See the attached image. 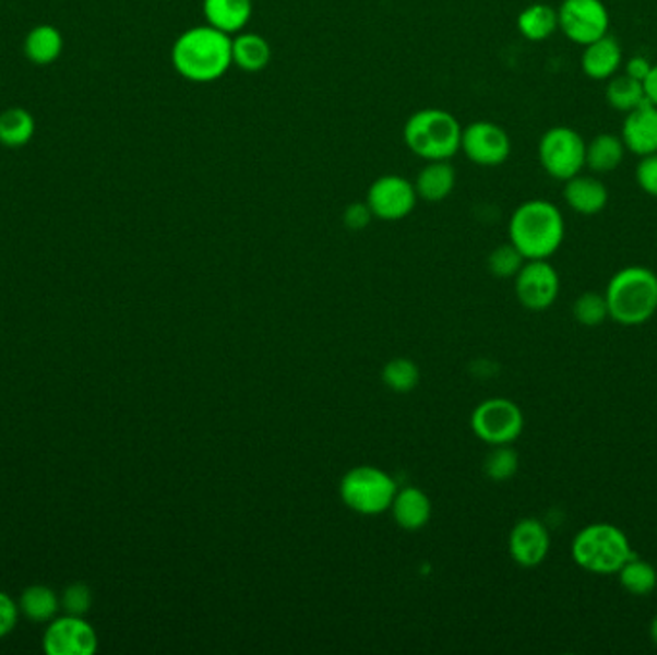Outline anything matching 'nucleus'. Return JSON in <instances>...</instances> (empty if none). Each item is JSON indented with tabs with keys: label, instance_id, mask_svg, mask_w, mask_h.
<instances>
[{
	"label": "nucleus",
	"instance_id": "obj_1",
	"mask_svg": "<svg viewBox=\"0 0 657 655\" xmlns=\"http://www.w3.org/2000/svg\"><path fill=\"white\" fill-rule=\"evenodd\" d=\"M171 64L183 80L214 83L232 66L231 37L212 25H194L181 33L171 47Z\"/></svg>",
	"mask_w": 657,
	"mask_h": 655
},
{
	"label": "nucleus",
	"instance_id": "obj_2",
	"mask_svg": "<svg viewBox=\"0 0 657 655\" xmlns=\"http://www.w3.org/2000/svg\"><path fill=\"white\" fill-rule=\"evenodd\" d=\"M565 237V222L558 206L548 200H529L510 219V242L525 260H548Z\"/></svg>",
	"mask_w": 657,
	"mask_h": 655
},
{
	"label": "nucleus",
	"instance_id": "obj_3",
	"mask_svg": "<svg viewBox=\"0 0 657 655\" xmlns=\"http://www.w3.org/2000/svg\"><path fill=\"white\" fill-rule=\"evenodd\" d=\"M609 318L619 325L636 327L657 312V275L641 265L616 273L606 288Z\"/></svg>",
	"mask_w": 657,
	"mask_h": 655
},
{
	"label": "nucleus",
	"instance_id": "obj_4",
	"mask_svg": "<svg viewBox=\"0 0 657 655\" xmlns=\"http://www.w3.org/2000/svg\"><path fill=\"white\" fill-rule=\"evenodd\" d=\"M462 129L456 116L449 110L423 108L406 121L404 143L409 153L421 160H452L459 153Z\"/></svg>",
	"mask_w": 657,
	"mask_h": 655
},
{
	"label": "nucleus",
	"instance_id": "obj_5",
	"mask_svg": "<svg viewBox=\"0 0 657 655\" xmlns=\"http://www.w3.org/2000/svg\"><path fill=\"white\" fill-rule=\"evenodd\" d=\"M571 553L578 568L588 573L611 575L633 558L634 550L621 528L609 523H594L578 531Z\"/></svg>",
	"mask_w": 657,
	"mask_h": 655
},
{
	"label": "nucleus",
	"instance_id": "obj_6",
	"mask_svg": "<svg viewBox=\"0 0 657 655\" xmlns=\"http://www.w3.org/2000/svg\"><path fill=\"white\" fill-rule=\"evenodd\" d=\"M341 500L360 515H379L391 510L398 487L389 473L373 465H358L341 480Z\"/></svg>",
	"mask_w": 657,
	"mask_h": 655
},
{
	"label": "nucleus",
	"instance_id": "obj_7",
	"mask_svg": "<svg viewBox=\"0 0 657 655\" xmlns=\"http://www.w3.org/2000/svg\"><path fill=\"white\" fill-rule=\"evenodd\" d=\"M538 158L548 176L570 181L586 166V143L575 129H548L538 143Z\"/></svg>",
	"mask_w": 657,
	"mask_h": 655
},
{
	"label": "nucleus",
	"instance_id": "obj_8",
	"mask_svg": "<svg viewBox=\"0 0 657 655\" xmlns=\"http://www.w3.org/2000/svg\"><path fill=\"white\" fill-rule=\"evenodd\" d=\"M525 427L523 412L515 402L507 398H490L474 409L471 429L477 439L490 446L512 444L519 439Z\"/></svg>",
	"mask_w": 657,
	"mask_h": 655
},
{
	"label": "nucleus",
	"instance_id": "obj_9",
	"mask_svg": "<svg viewBox=\"0 0 657 655\" xmlns=\"http://www.w3.org/2000/svg\"><path fill=\"white\" fill-rule=\"evenodd\" d=\"M558 22L568 39L586 47L608 35L609 12L601 0H563Z\"/></svg>",
	"mask_w": 657,
	"mask_h": 655
},
{
	"label": "nucleus",
	"instance_id": "obj_10",
	"mask_svg": "<svg viewBox=\"0 0 657 655\" xmlns=\"http://www.w3.org/2000/svg\"><path fill=\"white\" fill-rule=\"evenodd\" d=\"M43 650L49 655L97 654L98 634L85 617H55L43 634Z\"/></svg>",
	"mask_w": 657,
	"mask_h": 655
},
{
	"label": "nucleus",
	"instance_id": "obj_11",
	"mask_svg": "<svg viewBox=\"0 0 657 655\" xmlns=\"http://www.w3.org/2000/svg\"><path fill=\"white\" fill-rule=\"evenodd\" d=\"M459 151H464L467 160L482 168H494L504 164L512 154V141L494 121H474L462 129Z\"/></svg>",
	"mask_w": 657,
	"mask_h": 655
},
{
	"label": "nucleus",
	"instance_id": "obj_12",
	"mask_svg": "<svg viewBox=\"0 0 657 655\" xmlns=\"http://www.w3.org/2000/svg\"><path fill=\"white\" fill-rule=\"evenodd\" d=\"M417 196L416 187L406 177L402 176H381L373 183L369 184L368 202L369 209L373 212V217L381 222H401L408 217L416 209Z\"/></svg>",
	"mask_w": 657,
	"mask_h": 655
},
{
	"label": "nucleus",
	"instance_id": "obj_13",
	"mask_svg": "<svg viewBox=\"0 0 657 655\" xmlns=\"http://www.w3.org/2000/svg\"><path fill=\"white\" fill-rule=\"evenodd\" d=\"M513 279L517 300L533 312L548 310L560 295V275L548 260H527Z\"/></svg>",
	"mask_w": 657,
	"mask_h": 655
},
{
	"label": "nucleus",
	"instance_id": "obj_14",
	"mask_svg": "<svg viewBox=\"0 0 657 655\" xmlns=\"http://www.w3.org/2000/svg\"><path fill=\"white\" fill-rule=\"evenodd\" d=\"M550 533L542 521L527 520L517 521L510 533V556L519 568H538L546 560L550 551Z\"/></svg>",
	"mask_w": 657,
	"mask_h": 655
},
{
	"label": "nucleus",
	"instance_id": "obj_15",
	"mask_svg": "<svg viewBox=\"0 0 657 655\" xmlns=\"http://www.w3.org/2000/svg\"><path fill=\"white\" fill-rule=\"evenodd\" d=\"M623 143L631 153L642 158L657 153V106L652 105L648 98L626 114Z\"/></svg>",
	"mask_w": 657,
	"mask_h": 655
},
{
	"label": "nucleus",
	"instance_id": "obj_16",
	"mask_svg": "<svg viewBox=\"0 0 657 655\" xmlns=\"http://www.w3.org/2000/svg\"><path fill=\"white\" fill-rule=\"evenodd\" d=\"M202 12L206 24L232 37L247 29L254 4L252 0H202Z\"/></svg>",
	"mask_w": 657,
	"mask_h": 655
},
{
	"label": "nucleus",
	"instance_id": "obj_17",
	"mask_svg": "<svg viewBox=\"0 0 657 655\" xmlns=\"http://www.w3.org/2000/svg\"><path fill=\"white\" fill-rule=\"evenodd\" d=\"M391 512L398 527L404 531H419L431 520L433 505L421 488L406 487L394 496Z\"/></svg>",
	"mask_w": 657,
	"mask_h": 655
},
{
	"label": "nucleus",
	"instance_id": "obj_18",
	"mask_svg": "<svg viewBox=\"0 0 657 655\" xmlns=\"http://www.w3.org/2000/svg\"><path fill=\"white\" fill-rule=\"evenodd\" d=\"M563 199L577 214L596 216V214H600L601 210L606 209L609 192L600 179L578 174V176L573 177L570 181H565Z\"/></svg>",
	"mask_w": 657,
	"mask_h": 655
},
{
	"label": "nucleus",
	"instance_id": "obj_19",
	"mask_svg": "<svg viewBox=\"0 0 657 655\" xmlns=\"http://www.w3.org/2000/svg\"><path fill=\"white\" fill-rule=\"evenodd\" d=\"M231 58L241 72H264L272 62V45L260 33H237L231 37Z\"/></svg>",
	"mask_w": 657,
	"mask_h": 655
},
{
	"label": "nucleus",
	"instance_id": "obj_20",
	"mask_svg": "<svg viewBox=\"0 0 657 655\" xmlns=\"http://www.w3.org/2000/svg\"><path fill=\"white\" fill-rule=\"evenodd\" d=\"M414 187L419 199L426 200L429 204H439L442 200L449 199L454 191L456 169L450 160L427 162L426 168L417 174Z\"/></svg>",
	"mask_w": 657,
	"mask_h": 655
},
{
	"label": "nucleus",
	"instance_id": "obj_21",
	"mask_svg": "<svg viewBox=\"0 0 657 655\" xmlns=\"http://www.w3.org/2000/svg\"><path fill=\"white\" fill-rule=\"evenodd\" d=\"M621 62H623L621 45H619L618 39H613L609 35H604L601 39L586 45L583 58H581L583 72L590 80H609V78H613V73L618 72Z\"/></svg>",
	"mask_w": 657,
	"mask_h": 655
},
{
	"label": "nucleus",
	"instance_id": "obj_22",
	"mask_svg": "<svg viewBox=\"0 0 657 655\" xmlns=\"http://www.w3.org/2000/svg\"><path fill=\"white\" fill-rule=\"evenodd\" d=\"M60 598L57 592L45 584H33L27 586L20 596V614L32 619L33 623H49L58 616Z\"/></svg>",
	"mask_w": 657,
	"mask_h": 655
},
{
	"label": "nucleus",
	"instance_id": "obj_23",
	"mask_svg": "<svg viewBox=\"0 0 657 655\" xmlns=\"http://www.w3.org/2000/svg\"><path fill=\"white\" fill-rule=\"evenodd\" d=\"M625 143L616 135H598L593 143L586 144V166L594 174H609L616 171L625 158Z\"/></svg>",
	"mask_w": 657,
	"mask_h": 655
},
{
	"label": "nucleus",
	"instance_id": "obj_24",
	"mask_svg": "<svg viewBox=\"0 0 657 655\" xmlns=\"http://www.w3.org/2000/svg\"><path fill=\"white\" fill-rule=\"evenodd\" d=\"M62 35L52 25H39L25 37V55L35 64H52L62 55Z\"/></svg>",
	"mask_w": 657,
	"mask_h": 655
},
{
	"label": "nucleus",
	"instance_id": "obj_25",
	"mask_svg": "<svg viewBox=\"0 0 657 655\" xmlns=\"http://www.w3.org/2000/svg\"><path fill=\"white\" fill-rule=\"evenodd\" d=\"M558 27H560L558 10H553L548 4H540V2L527 7L517 17L519 33L525 39L535 40V43L552 37Z\"/></svg>",
	"mask_w": 657,
	"mask_h": 655
},
{
	"label": "nucleus",
	"instance_id": "obj_26",
	"mask_svg": "<svg viewBox=\"0 0 657 655\" xmlns=\"http://www.w3.org/2000/svg\"><path fill=\"white\" fill-rule=\"evenodd\" d=\"M619 583L633 596H648L656 591L657 571L649 561L634 553L623 568L619 569Z\"/></svg>",
	"mask_w": 657,
	"mask_h": 655
},
{
	"label": "nucleus",
	"instance_id": "obj_27",
	"mask_svg": "<svg viewBox=\"0 0 657 655\" xmlns=\"http://www.w3.org/2000/svg\"><path fill=\"white\" fill-rule=\"evenodd\" d=\"M35 133V120L24 108H9L0 114V143L4 146H24Z\"/></svg>",
	"mask_w": 657,
	"mask_h": 655
},
{
	"label": "nucleus",
	"instance_id": "obj_28",
	"mask_svg": "<svg viewBox=\"0 0 657 655\" xmlns=\"http://www.w3.org/2000/svg\"><path fill=\"white\" fill-rule=\"evenodd\" d=\"M606 98L613 110L629 114L646 100V95L642 81L633 80L631 75H619L609 81Z\"/></svg>",
	"mask_w": 657,
	"mask_h": 655
},
{
	"label": "nucleus",
	"instance_id": "obj_29",
	"mask_svg": "<svg viewBox=\"0 0 657 655\" xmlns=\"http://www.w3.org/2000/svg\"><path fill=\"white\" fill-rule=\"evenodd\" d=\"M383 383L394 392L408 394L419 384V368L408 358H394L383 368Z\"/></svg>",
	"mask_w": 657,
	"mask_h": 655
},
{
	"label": "nucleus",
	"instance_id": "obj_30",
	"mask_svg": "<svg viewBox=\"0 0 657 655\" xmlns=\"http://www.w3.org/2000/svg\"><path fill=\"white\" fill-rule=\"evenodd\" d=\"M482 469H485V475L489 479L497 480V483L512 479L513 475L519 469V456L513 450L512 444L492 446L489 456L482 464Z\"/></svg>",
	"mask_w": 657,
	"mask_h": 655
},
{
	"label": "nucleus",
	"instance_id": "obj_31",
	"mask_svg": "<svg viewBox=\"0 0 657 655\" xmlns=\"http://www.w3.org/2000/svg\"><path fill=\"white\" fill-rule=\"evenodd\" d=\"M575 320L585 327H598L609 318L608 300L600 293H585L573 305Z\"/></svg>",
	"mask_w": 657,
	"mask_h": 655
},
{
	"label": "nucleus",
	"instance_id": "obj_32",
	"mask_svg": "<svg viewBox=\"0 0 657 655\" xmlns=\"http://www.w3.org/2000/svg\"><path fill=\"white\" fill-rule=\"evenodd\" d=\"M525 264V257L512 242L500 245L490 252L489 272L498 279H512Z\"/></svg>",
	"mask_w": 657,
	"mask_h": 655
},
{
	"label": "nucleus",
	"instance_id": "obj_33",
	"mask_svg": "<svg viewBox=\"0 0 657 655\" xmlns=\"http://www.w3.org/2000/svg\"><path fill=\"white\" fill-rule=\"evenodd\" d=\"M62 608L70 616L85 617L93 606V592L85 583H72L62 594Z\"/></svg>",
	"mask_w": 657,
	"mask_h": 655
},
{
	"label": "nucleus",
	"instance_id": "obj_34",
	"mask_svg": "<svg viewBox=\"0 0 657 655\" xmlns=\"http://www.w3.org/2000/svg\"><path fill=\"white\" fill-rule=\"evenodd\" d=\"M373 219V212L368 206V202H353L346 206L343 212V224L350 231H363Z\"/></svg>",
	"mask_w": 657,
	"mask_h": 655
},
{
	"label": "nucleus",
	"instance_id": "obj_35",
	"mask_svg": "<svg viewBox=\"0 0 657 655\" xmlns=\"http://www.w3.org/2000/svg\"><path fill=\"white\" fill-rule=\"evenodd\" d=\"M20 619V606L7 592L0 591V639L9 636L16 629Z\"/></svg>",
	"mask_w": 657,
	"mask_h": 655
},
{
	"label": "nucleus",
	"instance_id": "obj_36",
	"mask_svg": "<svg viewBox=\"0 0 657 655\" xmlns=\"http://www.w3.org/2000/svg\"><path fill=\"white\" fill-rule=\"evenodd\" d=\"M636 181L644 192L657 199V153L644 156L636 168Z\"/></svg>",
	"mask_w": 657,
	"mask_h": 655
},
{
	"label": "nucleus",
	"instance_id": "obj_37",
	"mask_svg": "<svg viewBox=\"0 0 657 655\" xmlns=\"http://www.w3.org/2000/svg\"><path fill=\"white\" fill-rule=\"evenodd\" d=\"M649 70H652L649 60L648 58L644 57L631 58V60H629V64H626V75H631L633 80H646V78H648Z\"/></svg>",
	"mask_w": 657,
	"mask_h": 655
},
{
	"label": "nucleus",
	"instance_id": "obj_38",
	"mask_svg": "<svg viewBox=\"0 0 657 655\" xmlns=\"http://www.w3.org/2000/svg\"><path fill=\"white\" fill-rule=\"evenodd\" d=\"M642 85H644V95H646V98H648L652 105L657 106V64L652 66L648 78L642 81Z\"/></svg>",
	"mask_w": 657,
	"mask_h": 655
},
{
	"label": "nucleus",
	"instance_id": "obj_39",
	"mask_svg": "<svg viewBox=\"0 0 657 655\" xmlns=\"http://www.w3.org/2000/svg\"><path fill=\"white\" fill-rule=\"evenodd\" d=\"M649 636H652V642L657 646V616L654 617V621L649 624Z\"/></svg>",
	"mask_w": 657,
	"mask_h": 655
}]
</instances>
